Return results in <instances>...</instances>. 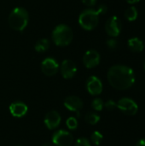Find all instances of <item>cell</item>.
Instances as JSON below:
<instances>
[{"instance_id":"obj_1","label":"cell","mask_w":145,"mask_h":146,"mask_svg":"<svg viewBox=\"0 0 145 146\" xmlns=\"http://www.w3.org/2000/svg\"><path fill=\"white\" fill-rule=\"evenodd\" d=\"M108 80L109 84L117 90H126L135 83L133 70L124 65H115L108 71Z\"/></svg>"},{"instance_id":"obj_2","label":"cell","mask_w":145,"mask_h":146,"mask_svg":"<svg viewBox=\"0 0 145 146\" xmlns=\"http://www.w3.org/2000/svg\"><path fill=\"white\" fill-rule=\"evenodd\" d=\"M29 15L26 9L17 7L14 9L9 15V27L16 31H23L27 26Z\"/></svg>"},{"instance_id":"obj_3","label":"cell","mask_w":145,"mask_h":146,"mask_svg":"<svg viewBox=\"0 0 145 146\" xmlns=\"http://www.w3.org/2000/svg\"><path fill=\"white\" fill-rule=\"evenodd\" d=\"M51 38L55 44L57 46H67L72 42L73 33L68 26L61 24L53 30Z\"/></svg>"},{"instance_id":"obj_4","label":"cell","mask_w":145,"mask_h":146,"mask_svg":"<svg viewBox=\"0 0 145 146\" xmlns=\"http://www.w3.org/2000/svg\"><path fill=\"white\" fill-rule=\"evenodd\" d=\"M99 21V14L97 10L88 9L84 10L79 16V23L85 30H92L94 29Z\"/></svg>"},{"instance_id":"obj_5","label":"cell","mask_w":145,"mask_h":146,"mask_svg":"<svg viewBox=\"0 0 145 146\" xmlns=\"http://www.w3.org/2000/svg\"><path fill=\"white\" fill-rule=\"evenodd\" d=\"M117 108L126 115H134L138 110V106L135 101L129 98H123L117 103Z\"/></svg>"},{"instance_id":"obj_6","label":"cell","mask_w":145,"mask_h":146,"mask_svg":"<svg viewBox=\"0 0 145 146\" xmlns=\"http://www.w3.org/2000/svg\"><path fill=\"white\" fill-rule=\"evenodd\" d=\"M52 142L56 146H70L73 142V137L68 131L59 130L53 134Z\"/></svg>"},{"instance_id":"obj_7","label":"cell","mask_w":145,"mask_h":146,"mask_svg":"<svg viewBox=\"0 0 145 146\" xmlns=\"http://www.w3.org/2000/svg\"><path fill=\"white\" fill-rule=\"evenodd\" d=\"M59 69L58 62L52 57L45 58L41 63V70L46 76L55 75Z\"/></svg>"},{"instance_id":"obj_8","label":"cell","mask_w":145,"mask_h":146,"mask_svg":"<svg viewBox=\"0 0 145 146\" xmlns=\"http://www.w3.org/2000/svg\"><path fill=\"white\" fill-rule=\"evenodd\" d=\"M105 29L109 36L117 37L121 31V22L120 19L117 16L110 17L105 24Z\"/></svg>"},{"instance_id":"obj_9","label":"cell","mask_w":145,"mask_h":146,"mask_svg":"<svg viewBox=\"0 0 145 146\" xmlns=\"http://www.w3.org/2000/svg\"><path fill=\"white\" fill-rule=\"evenodd\" d=\"M100 62V55L97 50H87L83 57V63L87 68H92L97 67Z\"/></svg>"},{"instance_id":"obj_10","label":"cell","mask_w":145,"mask_h":146,"mask_svg":"<svg viewBox=\"0 0 145 146\" xmlns=\"http://www.w3.org/2000/svg\"><path fill=\"white\" fill-rule=\"evenodd\" d=\"M61 74L64 79H72L76 72H77V67L75 63L72 60H64L61 64Z\"/></svg>"},{"instance_id":"obj_11","label":"cell","mask_w":145,"mask_h":146,"mask_svg":"<svg viewBox=\"0 0 145 146\" xmlns=\"http://www.w3.org/2000/svg\"><path fill=\"white\" fill-rule=\"evenodd\" d=\"M86 89L92 96L99 95L103 92L102 81L97 76H91L86 81Z\"/></svg>"},{"instance_id":"obj_12","label":"cell","mask_w":145,"mask_h":146,"mask_svg":"<svg viewBox=\"0 0 145 146\" xmlns=\"http://www.w3.org/2000/svg\"><path fill=\"white\" fill-rule=\"evenodd\" d=\"M61 123V115L57 111L52 110L46 114L44 117V124L50 130L56 129Z\"/></svg>"},{"instance_id":"obj_13","label":"cell","mask_w":145,"mask_h":146,"mask_svg":"<svg viewBox=\"0 0 145 146\" xmlns=\"http://www.w3.org/2000/svg\"><path fill=\"white\" fill-rule=\"evenodd\" d=\"M64 106L70 111L79 113L80 110L83 108V102L79 97L69 96L65 98Z\"/></svg>"},{"instance_id":"obj_14","label":"cell","mask_w":145,"mask_h":146,"mask_svg":"<svg viewBox=\"0 0 145 146\" xmlns=\"http://www.w3.org/2000/svg\"><path fill=\"white\" fill-rule=\"evenodd\" d=\"M27 106L26 105V104L22 103V102H15L12 103L9 106V111L11 113V115L14 117H23L26 112H27Z\"/></svg>"},{"instance_id":"obj_15","label":"cell","mask_w":145,"mask_h":146,"mask_svg":"<svg viewBox=\"0 0 145 146\" xmlns=\"http://www.w3.org/2000/svg\"><path fill=\"white\" fill-rule=\"evenodd\" d=\"M128 46L133 52H140L144 50V45L142 40L138 38H132L128 40Z\"/></svg>"},{"instance_id":"obj_16","label":"cell","mask_w":145,"mask_h":146,"mask_svg":"<svg viewBox=\"0 0 145 146\" xmlns=\"http://www.w3.org/2000/svg\"><path fill=\"white\" fill-rule=\"evenodd\" d=\"M50 47V41L47 38L39 39L35 44V50L38 52H44Z\"/></svg>"},{"instance_id":"obj_17","label":"cell","mask_w":145,"mask_h":146,"mask_svg":"<svg viewBox=\"0 0 145 146\" xmlns=\"http://www.w3.org/2000/svg\"><path fill=\"white\" fill-rule=\"evenodd\" d=\"M138 9L134 6L129 7L126 11H125V17L129 21H133L138 18Z\"/></svg>"},{"instance_id":"obj_18","label":"cell","mask_w":145,"mask_h":146,"mask_svg":"<svg viewBox=\"0 0 145 146\" xmlns=\"http://www.w3.org/2000/svg\"><path fill=\"white\" fill-rule=\"evenodd\" d=\"M85 120L90 125H96L100 121V116L95 112H88L85 116Z\"/></svg>"},{"instance_id":"obj_19","label":"cell","mask_w":145,"mask_h":146,"mask_svg":"<svg viewBox=\"0 0 145 146\" xmlns=\"http://www.w3.org/2000/svg\"><path fill=\"white\" fill-rule=\"evenodd\" d=\"M103 136L101 133H99L98 131H95L91 135V142L95 145L98 146L103 141Z\"/></svg>"},{"instance_id":"obj_20","label":"cell","mask_w":145,"mask_h":146,"mask_svg":"<svg viewBox=\"0 0 145 146\" xmlns=\"http://www.w3.org/2000/svg\"><path fill=\"white\" fill-rule=\"evenodd\" d=\"M91 106L96 111H101L104 107V103L101 98H95L91 103Z\"/></svg>"},{"instance_id":"obj_21","label":"cell","mask_w":145,"mask_h":146,"mask_svg":"<svg viewBox=\"0 0 145 146\" xmlns=\"http://www.w3.org/2000/svg\"><path fill=\"white\" fill-rule=\"evenodd\" d=\"M66 124L70 130H75L78 127V121L75 117H69L67 120Z\"/></svg>"},{"instance_id":"obj_22","label":"cell","mask_w":145,"mask_h":146,"mask_svg":"<svg viewBox=\"0 0 145 146\" xmlns=\"http://www.w3.org/2000/svg\"><path fill=\"white\" fill-rule=\"evenodd\" d=\"M75 146H91V143L86 138H79V139H77Z\"/></svg>"},{"instance_id":"obj_23","label":"cell","mask_w":145,"mask_h":146,"mask_svg":"<svg viewBox=\"0 0 145 146\" xmlns=\"http://www.w3.org/2000/svg\"><path fill=\"white\" fill-rule=\"evenodd\" d=\"M108 47L110 49V50H115L116 47L118 46V42L116 39L115 38H110V39H108L107 42H106Z\"/></svg>"},{"instance_id":"obj_24","label":"cell","mask_w":145,"mask_h":146,"mask_svg":"<svg viewBox=\"0 0 145 146\" xmlns=\"http://www.w3.org/2000/svg\"><path fill=\"white\" fill-rule=\"evenodd\" d=\"M104 106L108 110H114L117 107V104L113 100H109L104 104Z\"/></svg>"},{"instance_id":"obj_25","label":"cell","mask_w":145,"mask_h":146,"mask_svg":"<svg viewBox=\"0 0 145 146\" xmlns=\"http://www.w3.org/2000/svg\"><path fill=\"white\" fill-rule=\"evenodd\" d=\"M107 10H108V9H107V7L105 6V5H103V4H102V5H100L99 7H98V9H97V13L99 14V15H103V14H105L106 12H107Z\"/></svg>"},{"instance_id":"obj_26","label":"cell","mask_w":145,"mask_h":146,"mask_svg":"<svg viewBox=\"0 0 145 146\" xmlns=\"http://www.w3.org/2000/svg\"><path fill=\"white\" fill-rule=\"evenodd\" d=\"M82 2L87 6H93L96 3L97 0H82Z\"/></svg>"},{"instance_id":"obj_27","label":"cell","mask_w":145,"mask_h":146,"mask_svg":"<svg viewBox=\"0 0 145 146\" xmlns=\"http://www.w3.org/2000/svg\"><path fill=\"white\" fill-rule=\"evenodd\" d=\"M136 146H145V139H140V140L137 143Z\"/></svg>"},{"instance_id":"obj_28","label":"cell","mask_w":145,"mask_h":146,"mask_svg":"<svg viewBox=\"0 0 145 146\" xmlns=\"http://www.w3.org/2000/svg\"><path fill=\"white\" fill-rule=\"evenodd\" d=\"M140 0H126V2L128 3H130V4H133V3H138Z\"/></svg>"},{"instance_id":"obj_29","label":"cell","mask_w":145,"mask_h":146,"mask_svg":"<svg viewBox=\"0 0 145 146\" xmlns=\"http://www.w3.org/2000/svg\"><path fill=\"white\" fill-rule=\"evenodd\" d=\"M43 146H54L53 145H51V144H49V143H47V144H44Z\"/></svg>"},{"instance_id":"obj_30","label":"cell","mask_w":145,"mask_h":146,"mask_svg":"<svg viewBox=\"0 0 145 146\" xmlns=\"http://www.w3.org/2000/svg\"><path fill=\"white\" fill-rule=\"evenodd\" d=\"M144 69H145V64H144Z\"/></svg>"}]
</instances>
